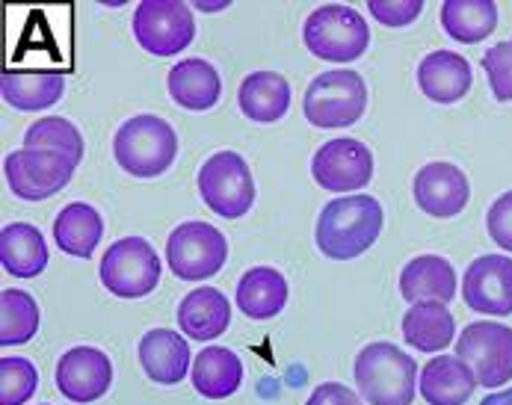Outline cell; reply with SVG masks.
Masks as SVG:
<instances>
[{
	"mask_svg": "<svg viewBox=\"0 0 512 405\" xmlns=\"http://www.w3.org/2000/svg\"><path fill=\"white\" fill-rule=\"evenodd\" d=\"M385 213L373 196H344L320 210L317 249L332 261H353L365 255L382 231Z\"/></svg>",
	"mask_w": 512,
	"mask_h": 405,
	"instance_id": "6da1fadb",
	"label": "cell"
},
{
	"mask_svg": "<svg viewBox=\"0 0 512 405\" xmlns=\"http://www.w3.org/2000/svg\"><path fill=\"white\" fill-rule=\"evenodd\" d=\"M421 367L394 343L376 340L356 355V385L370 405H409Z\"/></svg>",
	"mask_w": 512,
	"mask_h": 405,
	"instance_id": "7a4b0ae2",
	"label": "cell"
},
{
	"mask_svg": "<svg viewBox=\"0 0 512 405\" xmlns=\"http://www.w3.org/2000/svg\"><path fill=\"white\" fill-rule=\"evenodd\" d=\"M302 110L305 119L323 131L356 125L367 110V86L362 74L353 68H332L317 74L305 89Z\"/></svg>",
	"mask_w": 512,
	"mask_h": 405,
	"instance_id": "3957f363",
	"label": "cell"
},
{
	"mask_svg": "<svg viewBox=\"0 0 512 405\" xmlns=\"http://www.w3.org/2000/svg\"><path fill=\"white\" fill-rule=\"evenodd\" d=\"M305 48L323 63H356L370 45L365 15L344 3H326L305 18Z\"/></svg>",
	"mask_w": 512,
	"mask_h": 405,
	"instance_id": "277c9868",
	"label": "cell"
},
{
	"mask_svg": "<svg viewBox=\"0 0 512 405\" xmlns=\"http://www.w3.org/2000/svg\"><path fill=\"white\" fill-rule=\"evenodd\" d=\"M116 163L134 178H157L178 157V134L160 116H134L113 139Z\"/></svg>",
	"mask_w": 512,
	"mask_h": 405,
	"instance_id": "5b68a950",
	"label": "cell"
},
{
	"mask_svg": "<svg viewBox=\"0 0 512 405\" xmlns=\"http://www.w3.org/2000/svg\"><path fill=\"white\" fill-rule=\"evenodd\" d=\"M98 275L113 296L143 299L160 284V258L143 237H122L104 252Z\"/></svg>",
	"mask_w": 512,
	"mask_h": 405,
	"instance_id": "8992f818",
	"label": "cell"
},
{
	"mask_svg": "<svg viewBox=\"0 0 512 405\" xmlns=\"http://www.w3.org/2000/svg\"><path fill=\"white\" fill-rule=\"evenodd\" d=\"M74 169L77 163L72 157L60 151H42V148H18V151H9L3 160L6 184L24 202L51 199L72 181Z\"/></svg>",
	"mask_w": 512,
	"mask_h": 405,
	"instance_id": "52a82bcc",
	"label": "cell"
},
{
	"mask_svg": "<svg viewBox=\"0 0 512 405\" xmlns=\"http://www.w3.org/2000/svg\"><path fill=\"white\" fill-rule=\"evenodd\" d=\"M228 261V243L208 222H184L166 240V264L181 281H205L220 275Z\"/></svg>",
	"mask_w": 512,
	"mask_h": 405,
	"instance_id": "ba28073f",
	"label": "cell"
},
{
	"mask_svg": "<svg viewBox=\"0 0 512 405\" xmlns=\"http://www.w3.org/2000/svg\"><path fill=\"white\" fill-rule=\"evenodd\" d=\"M134 36L148 54L175 57L193 45V9L181 0H143L134 12Z\"/></svg>",
	"mask_w": 512,
	"mask_h": 405,
	"instance_id": "9c48e42d",
	"label": "cell"
},
{
	"mask_svg": "<svg viewBox=\"0 0 512 405\" xmlns=\"http://www.w3.org/2000/svg\"><path fill=\"white\" fill-rule=\"evenodd\" d=\"M199 193L222 219H240L255 204V181L249 163L237 151H220L208 157L199 172Z\"/></svg>",
	"mask_w": 512,
	"mask_h": 405,
	"instance_id": "30bf717a",
	"label": "cell"
},
{
	"mask_svg": "<svg viewBox=\"0 0 512 405\" xmlns=\"http://www.w3.org/2000/svg\"><path fill=\"white\" fill-rule=\"evenodd\" d=\"M456 355L474 370L477 385L501 388L512 379V329L504 323H471L456 338Z\"/></svg>",
	"mask_w": 512,
	"mask_h": 405,
	"instance_id": "8fae6325",
	"label": "cell"
},
{
	"mask_svg": "<svg viewBox=\"0 0 512 405\" xmlns=\"http://www.w3.org/2000/svg\"><path fill=\"white\" fill-rule=\"evenodd\" d=\"M311 175L329 193H356L373 178V154L359 139H329L311 157Z\"/></svg>",
	"mask_w": 512,
	"mask_h": 405,
	"instance_id": "7c38bea8",
	"label": "cell"
},
{
	"mask_svg": "<svg viewBox=\"0 0 512 405\" xmlns=\"http://www.w3.org/2000/svg\"><path fill=\"white\" fill-rule=\"evenodd\" d=\"M54 382L66 400L77 405L95 403L113 385V361L95 346H72L66 355H60Z\"/></svg>",
	"mask_w": 512,
	"mask_h": 405,
	"instance_id": "4fadbf2b",
	"label": "cell"
},
{
	"mask_svg": "<svg viewBox=\"0 0 512 405\" xmlns=\"http://www.w3.org/2000/svg\"><path fill=\"white\" fill-rule=\"evenodd\" d=\"M462 299L471 311L486 317L512 314V258L483 255L462 275Z\"/></svg>",
	"mask_w": 512,
	"mask_h": 405,
	"instance_id": "5bb4252c",
	"label": "cell"
},
{
	"mask_svg": "<svg viewBox=\"0 0 512 405\" xmlns=\"http://www.w3.org/2000/svg\"><path fill=\"white\" fill-rule=\"evenodd\" d=\"M415 204L439 219H450L465 210L471 199V184L465 172L453 163H427L412 184Z\"/></svg>",
	"mask_w": 512,
	"mask_h": 405,
	"instance_id": "9a60e30c",
	"label": "cell"
},
{
	"mask_svg": "<svg viewBox=\"0 0 512 405\" xmlns=\"http://www.w3.org/2000/svg\"><path fill=\"white\" fill-rule=\"evenodd\" d=\"M418 391L430 405H465L477 391V376L459 355H439L421 367Z\"/></svg>",
	"mask_w": 512,
	"mask_h": 405,
	"instance_id": "2e32d148",
	"label": "cell"
},
{
	"mask_svg": "<svg viewBox=\"0 0 512 405\" xmlns=\"http://www.w3.org/2000/svg\"><path fill=\"white\" fill-rule=\"evenodd\" d=\"M474 83L471 63L456 51H433L418 66V86L436 104H456Z\"/></svg>",
	"mask_w": 512,
	"mask_h": 405,
	"instance_id": "e0dca14e",
	"label": "cell"
},
{
	"mask_svg": "<svg viewBox=\"0 0 512 405\" xmlns=\"http://www.w3.org/2000/svg\"><path fill=\"white\" fill-rule=\"evenodd\" d=\"M400 293L409 305L418 302L447 305L456 296V270L441 255H418L400 272Z\"/></svg>",
	"mask_w": 512,
	"mask_h": 405,
	"instance_id": "ac0fdd59",
	"label": "cell"
},
{
	"mask_svg": "<svg viewBox=\"0 0 512 405\" xmlns=\"http://www.w3.org/2000/svg\"><path fill=\"white\" fill-rule=\"evenodd\" d=\"M140 364L157 385H178L190 367V346L172 329H151L140 340Z\"/></svg>",
	"mask_w": 512,
	"mask_h": 405,
	"instance_id": "d6986e66",
	"label": "cell"
},
{
	"mask_svg": "<svg viewBox=\"0 0 512 405\" xmlns=\"http://www.w3.org/2000/svg\"><path fill=\"white\" fill-rule=\"evenodd\" d=\"M231 326V302L217 287L190 290L178 305V329L190 340H217Z\"/></svg>",
	"mask_w": 512,
	"mask_h": 405,
	"instance_id": "ffe728a7",
	"label": "cell"
},
{
	"mask_svg": "<svg viewBox=\"0 0 512 405\" xmlns=\"http://www.w3.org/2000/svg\"><path fill=\"white\" fill-rule=\"evenodd\" d=\"M3 101L12 110L36 113L54 107L66 92V77L60 71H12L6 68L0 77Z\"/></svg>",
	"mask_w": 512,
	"mask_h": 405,
	"instance_id": "44dd1931",
	"label": "cell"
},
{
	"mask_svg": "<svg viewBox=\"0 0 512 405\" xmlns=\"http://www.w3.org/2000/svg\"><path fill=\"white\" fill-rule=\"evenodd\" d=\"M169 95L178 107L193 110V113H205L211 110L222 95L220 71L211 66L208 60H184L169 68Z\"/></svg>",
	"mask_w": 512,
	"mask_h": 405,
	"instance_id": "7402d4cb",
	"label": "cell"
},
{
	"mask_svg": "<svg viewBox=\"0 0 512 405\" xmlns=\"http://www.w3.org/2000/svg\"><path fill=\"white\" fill-rule=\"evenodd\" d=\"M237 104L246 119L273 125L291 110V86L276 71H252L237 92Z\"/></svg>",
	"mask_w": 512,
	"mask_h": 405,
	"instance_id": "603a6c76",
	"label": "cell"
},
{
	"mask_svg": "<svg viewBox=\"0 0 512 405\" xmlns=\"http://www.w3.org/2000/svg\"><path fill=\"white\" fill-rule=\"evenodd\" d=\"M234 302L249 320H273L288 305V281L273 267H252L237 281Z\"/></svg>",
	"mask_w": 512,
	"mask_h": 405,
	"instance_id": "cb8c5ba5",
	"label": "cell"
},
{
	"mask_svg": "<svg viewBox=\"0 0 512 405\" xmlns=\"http://www.w3.org/2000/svg\"><path fill=\"white\" fill-rule=\"evenodd\" d=\"M0 264L15 278H36L48 267V243L30 222H9L0 231Z\"/></svg>",
	"mask_w": 512,
	"mask_h": 405,
	"instance_id": "d4e9b609",
	"label": "cell"
},
{
	"mask_svg": "<svg viewBox=\"0 0 512 405\" xmlns=\"http://www.w3.org/2000/svg\"><path fill=\"white\" fill-rule=\"evenodd\" d=\"M193 388L208 400H225L237 394L243 382V361L225 346H205L193 361Z\"/></svg>",
	"mask_w": 512,
	"mask_h": 405,
	"instance_id": "484cf974",
	"label": "cell"
},
{
	"mask_svg": "<svg viewBox=\"0 0 512 405\" xmlns=\"http://www.w3.org/2000/svg\"><path fill=\"white\" fill-rule=\"evenodd\" d=\"M441 27L453 42L477 45L495 33L498 3L495 0H444L441 3Z\"/></svg>",
	"mask_w": 512,
	"mask_h": 405,
	"instance_id": "4316f807",
	"label": "cell"
},
{
	"mask_svg": "<svg viewBox=\"0 0 512 405\" xmlns=\"http://www.w3.org/2000/svg\"><path fill=\"white\" fill-rule=\"evenodd\" d=\"M104 237V219L92 204L74 202L60 210V216L54 219V240L60 246V252L72 255V258H92L95 246Z\"/></svg>",
	"mask_w": 512,
	"mask_h": 405,
	"instance_id": "83f0119b",
	"label": "cell"
},
{
	"mask_svg": "<svg viewBox=\"0 0 512 405\" xmlns=\"http://www.w3.org/2000/svg\"><path fill=\"white\" fill-rule=\"evenodd\" d=\"M403 338L421 352H441L456 338V320L441 302H418L403 317Z\"/></svg>",
	"mask_w": 512,
	"mask_h": 405,
	"instance_id": "f1b7e54d",
	"label": "cell"
},
{
	"mask_svg": "<svg viewBox=\"0 0 512 405\" xmlns=\"http://www.w3.org/2000/svg\"><path fill=\"white\" fill-rule=\"evenodd\" d=\"M39 332V305L24 290L0 293V346H21Z\"/></svg>",
	"mask_w": 512,
	"mask_h": 405,
	"instance_id": "f546056e",
	"label": "cell"
},
{
	"mask_svg": "<svg viewBox=\"0 0 512 405\" xmlns=\"http://www.w3.org/2000/svg\"><path fill=\"white\" fill-rule=\"evenodd\" d=\"M24 148H42V151H60L72 157L74 163L83 160V136L69 119L60 116H45L33 122L24 134Z\"/></svg>",
	"mask_w": 512,
	"mask_h": 405,
	"instance_id": "4dcf8cb0",
	"label": "cell"
},
{
	"mask_svg": "<svg viewBox=\"0 0 512 405\" xmlns=\"http://www.w3.org/2000/svg\"><path fill=\"white\" fill-rule=\"evenodd\" d=\"M39 385V370L33 361L6 355L0 358V405H24Z\"/></svg>",
	"mask_w": 512,
	"mask_h": 405,
	"instance_id": "1f68e13d",
	"label": "cell"
},
{
	"mask_svg": "<svg viewBox=\"0 0 512 405\" xmlns=\"http://www.w3.org/2000/svg\"><path fill=\"white\" fill-rule=\"evenodd\" d=\"M483 71L489 77V86L495 92L498 101H512V39L507 42H498L492 45L486 54H483Z\"/></svg>",
	"mask_w": 512,
	"mask_h": 405,
	"instance_id": "d6a6232c",
	"label": "cell"
},
{
	"mask_svg": "<svg viewBox=\"0 0 512 405\" xmlns=\"http://www.w3.org/2000/svg\"><path fill=\"white\" fill-rule=\"evenodd\" d=\"M370 15L385 24V27H406L412 24L421 12H424V3L421 0H394V3H385V0H370L367 3Z\"/></svg>",
	"mask_w": 512,
	"mask_h": 405,
	"instance_id": "836d02e7",
	"label": "cell"
},
{
	"mask_svg": "<svg viewBox=\"0 0 512 405\" xmlns=\"http://www.w3.org/2000/svg\"><path fill=\"white\" fill-rule=\"evenodd\" d=\"M486 228H489V237L495 240V246H501L504 252H512V190L492 202L489 213H486Z\"/></svg>",
	"mask_w": 512,
	"mask_h": 405,
	"instance_id": "e575fe53",
	"label": "cell"
},
{
	"mask_svg": "<svg viewBox=\"0 0 512 405\" xmlns=\"http://www.w3.org/2000/svg\"><path fill=\"white\" fill-rule=\"evenodd\" d=\"M305 405H365L362 397L356 391H350L347 385L341 382H323L311 391L308 403Z\"/></svg>",
	"mask_w": 512,
	"mask_h": 405,
	"instance_id": "d590c367",
	"label": "cell"
},
{
	"mask_svg": "<svg viewBox=\"0 0 512 405\" xmlns=\"http://www.w3.org/2000/svg\"><path fill=\"white\" fill-rule=\"evenodd\" d=\"M480 405H512V388L498 391V394H486V400Z\"/></svg>",
	"mask_w": 512,
	"mask_h": 405,
	"instance_id": "8d00e7d4",
	"label": "cell"
},
{
	"mask_svg": "<svg viewBox=\"0 0 512 405\" xmlns=\"http://www.w3.org/2000/svg\"><path fill=\"white\" fill-rule=\"evenodd\" d=\"M45 405H48V403H45Z\"/></svg>",
	"mask_w": 512,
	"mask_h": 405,
	"instance_id": "74e56055",
	"label": "cell"
}]
</instances>
